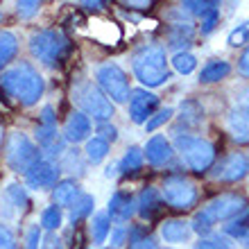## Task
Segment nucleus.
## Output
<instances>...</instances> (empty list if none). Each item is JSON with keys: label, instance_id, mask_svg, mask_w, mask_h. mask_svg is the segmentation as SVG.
Instances as JSON below:
<instances>
[{"label": "nucleus", "instance_id": "obj_1", "mask_svg": "<svg viewBox=\"0 0 249 249\" xmlns=\"http://www.w3.org/2000/svg\"><path fill=\"white\" fill-rule=\"evenodd\" d=\"M46 82L30 61H18L0 75V91L20 107H34L43 95Z\"/></svg>", "mask_w": 249, "mask_h": 249}, {"label": "nucleus", "instance_id": "obj_2", "mask_svg": "<svg viewBox=\"0 0 249 249\" xmlns=\"http://www.w3.org/2000/svg\"><path fill=\"white\" fill-rule=\"evenodd\" d=\"M131 71L136 79L147 89H157L170 79L168 57L161 43H143L131 54Z\"/></svg>", "mask_w": 249, "mask_h": 249}, {"label": "nucleus", "instance_id": "obj_3", "mask_svg": "<svg viewBox=\"0 0 249 249\" xmlns=\"http://www.w3.org/2000/svg\"><path fill=\"white\" fill-rule=\"evenodd\" d=\"M247 204V197L238 195V193H222V195L213 197L202 211H197L193 222H190V229L199 233V236H206L213 231L217 222H229L231 217H236L240 211H245Z\"/></svg>", "mask_w": 249, "mask_h": 249}, {"label": "nucleus", "instance_id": "obj_4", "mask_svg": "<svg viewBox=\"0 0 249 249\" xmlns=\"http://www.w3.org/2000/svg\"><path fill=\"white\" fill-rule=\"evenodd\" d=\"M30 53L39 64L57 68L71 53V41L61 30H36L30 34Z\"/></svg>", "mask_w": 249, "mask_h": 249}, {"label": "nucleus", "instance_id": "obj_5", "mask_svg": "<svg viewBox=\"0 0 249 249\" xmlns=\"http://www.w3.org/2000/svg\"><path fill=\"white\" fill-rule=\"evenodd\" d=\"M72 102L79 107V113H84L89 120H95V123H109L113 116V105L107 100V95L98 89L95 82L91 79H77L72 84L71 91Z\"/></svg>", "mask_w": 249, "mask_h": 249}, {"label": "nucleus", "instance_id": "obj_6", "mask_svg": "<svg viewBox=\"0 0 249 249\" xmlns=\"http://www.w3.org/2000/svg\"><path fill=\"white\" fill-rule=\"evenodd\" d=\"M175 150L181 154L184 163L197 175L209 172L215 163V145L206 138L193 136V134H179L175 138Z\"/></svg>", "mask_w": 249, "mask_h": 249}, {"label": "nucleus", "instance_id": "obj_7", "mask_svg": "<svg viewBox=\"0 0 249 249\" xmlns=\"http://www.w3.org/2000/svg\"><path fill=\"white\" fill-rule=\"evenodd\" d=\"M39 159H41L39 147L27 134H23V131H12L9 134L5 145V161L9 170L25 175Z\"/></svg>", "mask_w": 249, "mask_h": 249}, {"label": "nucleus", "instance_id": "obj_8", "mask_svg": "<svg viewBox=\"0 0 249 249\" xmlns=\"http://www.w3.org/2000/svg\"><path fill=\"white\" fill-rule=\"evenodd\" d=\"M95 79H98V89L107 95V100L111 105H123L131 95V86L127 79V72L113 61H107L95 71Z\"/></svg>", "mask_w": 249, "mask_h": 249}, {"label": "nucleus", "instance_id": "obj_9", "mask_svg": "<svg viewBox=\"0 0 249 249\" xmlns=\"http://www.w3.org/2000/svg\"><path fill=\"white\" fill-rule=\"evenodd\" d=\"M159 193L163 197V204H168L175 211H190L197 204V197H199L197 186L188 177H184V175L168 177Z\"/></svg>", "mask_w": 249, "mask_h": 249}, {"label": "nucleus", "instance_id": "obj_10", "mask_svg": "<svg viewBox=\"0 0 249 249\" xmlns=\"http://www.w3.org/2000/svg\"><path fill=\"white\" fill-rule=\"evenodd\" d=\"M249 175V157L243 152H231L211 168V179L220 184H236Z\"/></svg>", "mask_w": 249, "mask_h": 249}, {"label": "nucleus", "instance_id": "obj_11", "mask_svg": "<svg viewBox=\"0 0 249 249\" xmlns=\"http://www.w3.org/2000/svg\"><path fill=\"white\" fill-rule=\"evenodd\" d=\"M59 175H61L59 163L48 161V159H39V161L25 172V184L34 190L54 188L57 181H59Z\"/></svg>", "mask_w": 249, "mask_h": 249}, {"label": "nucleus", "instance_id": "obj_12", "mask_svg": "<svg viewBox=\"0 0 249 249\" xmlns=\"http://www.w3.org/2000/svg\"><path fill=\"white\" fill-rule=\"evenodd\" d=\"M159 109V95L150 93L147 89H136L129 95V118L131 123L145 124L157 113Z\"/></svg>", "mask_w": 249, "mask_h": 249}, {"label": "nucleus", "instance_id": "obj_13", "mask_svg": "<svg viewBox=\"0 0 249 249\" xmlns=\"http://www.w3.org/2000/svg\"><path fill=\"white\" fill-rule=\"evenodd\" d=\"M227 131L238 145H249V107H233L227 113Z\"/></svg>", "mask_w": 249, "mask_h": 249}, {"label": "nucleus", "instance_id": "obj_14", "mask_svg": "<svg viewBox=\"0 0 249 249\" xmlns=\"http://www.w3.org/2000/svg\"><path fill=\"white\" fill-rule=\"evenodd\" d=\"M143 157L147 159V163L159 168V165H165L172 157H175V147H172V143L163 136V134H157V136H152L150 141L145 143Z\"/></svg>", "mask_w": 249, "mask_h": 249}, {"label": "nucleus", "instance_id": "obj_15", "mask_svg": "<svg viewBox=\"0 0 249 249\" xmlns=\"http://www.w3.org/2000/svg\"><path fill=\"white\" fill-rule=\"evenodd\" d=\"M91 131H93V124L91 120L86 118L84 113H79V111H72L71 116H68V120H66L64 124V141L66 143H82V141H89V136H91Z\"/></svg>", "mask_w": 249, "mask_h": 249}, {"label": "nucleus", "instance_id": "obj_16", "mask_svg": "<svg viewBox=\"0 0 249 249\" xmlns=\"http://www.w3.org/2000/svg\"><path fill=\"white\" fill-rule=\"evenodd\" d=\"M163 206H165L163 197H161V193H159L154 186H147L136 199V213L143 217V220H147V222L161 215Z\"/></svg>", "mask_w": 249, "mask_h": 249}, {"label": "nucleus", "instance_id": "obj_17", "mask_svg": "<svg viewBox=\"0 0 249 249\" xmlns=\"http://www.w3.org/2000/svg\"><path fill=\"white\" fill-rule=\"evenodd\" d=\"M136 213V199L131 193L127 190H116L109 199V209H107V215L111 220H118V222H127L131 215Z\"/></svg>", "mask_w": 249, "mask_h": 249}, {"label": "nucleus", "instance_id": "obj_18", "mask_svg": "<svg viewBox=\"0 0 249 249\" xmlns=\"http://www.w3.org/2000/svg\"><path fill=\"white\" fill-rule=\"evenodd\" d=\"M190 222L186 220H179V217H172V220H165L161 224V238H163L168 245H181L190 240Z\"/></svg>", "mask_w": 249, "mask_h": 249}, {"label": "nucleus", "instance_id": "obj_19", "mask_svg": "<svg viewBox=\"0 0 249 249\" xmlns=\"http://www.w3.org/2000/svg\"><path fill=\"white\" fill-rule=\"evenodd\" d=\"M2 204H5L9 213H25L30 209V197H27V190L25 186L20 184H9L2 193Z\"/></svg>", "mask_w": 249, "mask_h": 249}, {"label": "nucleus", "instance_id": "obj_20", "mask_svg": "<svg viewBox=\"0 0 249 249\" xmlns=\"http://www.w3.org/2000/svg\"><path fill=\"white\" fill-rule=\"evenodd\" d=\"M79 193H82V190H79V184L75 179H61V181H57V186L53 188L54 206L68 209V206L75 202V197H77Z\"/></svg>", "mask_w": 249, "mask_h": 249}, {"label": "nucleus", "instance_id": "obj_21", "mask_svg": "<svg viewBox=\"0 0 249 249\" xmlns=\"http://www.w3.org/2000/svg\"><path fill=\"white\" fill-rule=\"evenodd\" d=\"M68 222L71 224H77L79 220H84V217H89L95 211V197L89 195V193H79L77 197H75V202L68 206Z\"/></svg>", "mask_w": 249, "mask_h": 249}, {"label": "nucleus", "instance_id": "obj_22", "mask_svg": "<svg viewBox=\"0 0 249 249\" xmlns=\"http://www.w3.org/2000/svg\"><path fill=\"white\" fill-rule=\"evenodd\" d=\"M231 72V64L224 59H211L204 64L202 72H199V82L202 84H215V82H222L227 75Z\"/></svg>", "mask_w": 249, "mask_h": 249}, {"label": "nucleus", "instance_id": "obj_23", "mask_svg": "<svg viewBox=\"0 0 249 249\" xmlns=\"http://www.w3.org/2000/svg\"><path fill=\"white\" fill-rule=\"evenodd\" d=\"M89 233H91L93 245H102L109 240V233H111V217L107 215V211H100L91 217L89 222Z\"/></svg>", "mask_w": 249, "mask_h": 249}, {"label": "nucleus", "instance_id": "obj_24", "mask_svg": "<svg viewBox=\"0 0 249 249\" xmlns=\"http://www.w3.org/2000/svg\"><path fill=\"white\" fill-rule=\"evenodd\" d=\"M143 163H145L143 150H141V147H136V145H131V147H127L124 157L120 159L116 165H118L120 175H136V172H141Z\"/></svg>", "mask_w": 249, "mask_h": 249}, {"label": "nucleus", "instance_id": "obj_25", "mask_svg": "<svg viewBox=\"0 0 249 249\" xmlns=\"http://www.w3.org/2000/svg\"><path fill=\"white\" fill-rule=\"evenodd\" d=\"M190 41H193V25L190 23H184V20H179V23H172L170 25V32H168V46L170 48H179V46H190Z\"/></svg>", "mask_w": 249, "mask_h": 249}, {"label": "nucleus", "instance_id": "obj_26", "mask_svg": "<svg viewBox=\"0 0 249 249\" xmlns=\"http://www.w3.org/2000/svg\"><path fill=\"white\" fill-rule=\"evenodd\" d=\"M16 53H18V39H16V34L7 32V30L0 32V71L12 64Z\"/></svg>", "mask_w": 249, "mask_h": 249}, {"label": "nucleus", "instance_id": "obj_27", "mask_svg": "<svg viewBox=\"0 0 249 249\" xmlns=\"http://www.w3.org/2000/svg\"><path fill=\"white\" fill-rule=\"evenodd\" d=\"M84 154H86V161L93 165L102 163L107 159V154H109V143L107 141H102L100 136H93L86 141V147H84Z\"/></svg>", "mask_w": 249, "mask_h": 249}, {"label": "nucleus", "instance_id": "obj_28", "mask_svg": "<svg viewBox=\"0 0 249 249\" xmlns=\"http://www.w3.org/2000/svg\"><path fill=\"white\" fill-rule=\"evenodd\" d=\"M247 231H249V206L245 211H240L236 217H231L229 224H224V233L236 238V240H243Z\"/></svg>", "mask_w": 249, "mask_h": 249}, {"label": "nucleus", "instance_id": "obj_29", "mask_svg": "<svg viewBox=\"0 0 249 249\" xmlns=\"http://www.w3.org/2000/svg\"><path fill=\"white\" fill-rule=\"evenodd\" d=\"M61 222H64V213H61L59 206H48V209L41 211V229L50 231V233H54V231L61 227Z\"/></svg>", "mask_w": 249, "mask_h": 249}, {"label": "nucleus", "instance_id": "obj_30", "mask_svg": "<svg viewBox=\"0 0 249 249\" xmlns=\"http://www.w3.org/2000/svg\"><path fill=\"white\" fill-rule=\"evenodd\" d=\"M170 64H172V68H175L177 72H181V75H190V72L197 68L195 54H190L188 50H177Z\"/></svg>", "mask_w": 249, "mask_h": 249}, {"label": "nucleus", "instance_id": "obj_31", "mask_svg": "<svg viewBox=\"0 0 249 249\" xmlns=\"http://www.w3.org/2000/svg\"><path fill=\"white\" fill-rule=\"evenodd\" d=\"M199 20H202V34H211L215 30L217 20H220V5H217V2H211L209 9L199 16Z\"/></svg>", "mask_w": 249, "mask_h": 249}, {"label": "nucleus", "instance_id": "obj_32", "mask_svg": "<svg viewBox=\"0 0 249 249\" xmlns=\"http://www.w3.org/2000/svg\"><path fill=\"white\" fill-rule=\"evenodd\" d=\"M181 118H184L188 124L202 123V118H204L202 107L197 105L195 100H188V102H184V105H181Z\"/></svg>", "mask_w": 249, "mask_h": 249}, {"label": "nucleus", "instance_id": "obj_33", "mask_svg": "<svg viewBox=\"0 0 249 249\" xmlns=\"http://www.w3.org/2000/svg\"><path fill=\"white\" fill-rule=\"evenodd\" d=\"M175 116V109L172 107H165V109H159L154 116H152L147 123H145V131H154V129H159L161 124H165L168 120Z\"/></svg>", "mask_w": 249, "mask_h": 249}, {"label": "nucleus", "instance_id": "obj_34", "mask_svg": "<svg viewBox=\"0 0 249 249\" xmlns=\"http://www.w3.org/2000/svg\"><path fill=\"white\" fill-rule=\"evenodd\" d=\"M245 43H249V20L240 23V25L229 34V46L231 48H240V46H245Z\"/></svg>", "mask_w": 249, "mask_h": 249}, {"label": "nucleus", "instance_id": "obj_35", "mask_svg": "<svg viewBox=\"0 0 249 249\" xmlns=\"http://www.w3.org/2000/svg\"><path fill=\"white\" fill-rule=\"evenodd\" d=\"M0 249H18L16 233H14V229L5 222H0Z\"/></svg>", "mask_w": 249, "mask_h": 249}, {"label": "nucleus", "instance_id": "obj_36", "mask_svg": "<svg viewBox=\"0 0 249 249\" xmlns=\"http://www.w3.org/2000/svg\"><path fill=\"white\" fill-rule=\"evenodd\" d=\"M109 240H111V247L109 249H120L127 240H129V229L124 224H118V227H111V233H109Z\"/></svg>", "mask_w": 249, "mask_h": 249}, {"label": "nucleus", "instance_id": "obj_37", "mask_svg": "<svg viewBox=\"0 0 249 249\" xmlns=\"http://www.w3.org/2000/svg\"><path fill=\"white\" fill-rule=\"evenodd\" d=\"M41 12V2L36 0H25V2H16V14L20 18H32Z\"/></svg>", "mask_w": 249, "mask_h": 249}, {"label": "nucleus", "instance_id": "obj_38", "mask_svg": "<svg viewBox=\"0 0 249 249\" xmlns=\"http://www.w3.org/2000/svg\"><path fill=\"white\" fill-rule=\"evenodd\" d=\"M41 238H43V229H41L39 224H32L25 233V249H39Z\"/></svg>", "mask_w": 249, "mask_h": 249}, {"label": "nucleus", "instance_id": "obj_39", "mask_svg": "<svg viewBox=\"0 0 249 249\" xmlns=\"http://www.w3.org/2000/svg\"><path fill=\"white\" fill-rule=\"evenodd\" d=\"M195 249H231V243H227V238H202Z\"/></svg>", "mask_w": 249, "mask_h": 249}, {"label": "nucleus", "instance_id": "obj_40", "mask_svg": "<svg viewBox=\"0 0 249 249\" xmlns=\"http://www.w3.org/2000/svg\"><path fill=\"white\" fill-rule=\"evenodd\" d=\"M98 134L102 141H107V143H116V141H118V129H116L111 123H100Z\"/></svg>", "mask_w": 249, "mask_h": 249}, {"label": "nucleus", "instance_id": "obj_41", "mask_svg": "<svg viewBox=\"0 0 249 249\" xmlns=\"http://www.w3.org/2000/svg\"><path fill=\"white\" fill-rule=\"evenodd\" d=\"M129 249H159L157 240L152 236H143V238H136L129 243Z\"/></svg>", "mask_w": 249, "mask_h": 249}, {"label": "nucleus", "instance_id": "obj_42", "mask_svg": "<svg viewBox=\"0 0 249 249\" xmlns=\"http://www.w3.org/2000/svg\"><path fill=\"white\" fill-rule=\"evenodd\" d=\"M41 127H57V118H54V109L53 107H43L41 111V118H39Z\"/></svg>", "mask_w": 249, "mask_h": 249}, {"label": "nucleus", "instance_id": "obj_43", "mask_svg": "<svg viewBox=\"0 0 249 249\" xmlns=\"http://www.w3.org/2000/svg\"><path fill=\"white\" fill-rule=\"evenodd\" d=\"M238 72H240L243 77H249V48L240 54V59H238Z\"/></svg>", "mask_w": 249, "mask_h": 249}, {"label": "nucleus", "instance_id": "obj_44", "mask_svg": "<svg viewBox=\"0 0 249 249\" xmlns=\"http://www.w3.org/2000/svg\"><path fill=\"white\" fill-rule=\"evenodd\" d=\"M41 247H43V249H64V243H61L59 236L50 233V236L46 238V243H41Z\"/></svg>", "mask_w": 249, "mask_h": 249}, {"label": "nucleus", "instance_id": "obj_45", "mask_svg": "<svg viewBox=\"0 0 249 249\" xmlns=\"http://www.w3.org/2000/svg\"><path fill=\"white\" fill-rule=\"evenodd\" d=\"M82 7L91 9V12H102V9H105V2H84Z\"/></svg>", "mask_w": 249, "mask_h": 249}, {"label": "nucleus", "instance_id": "obj_46", "mask_svg": "<svg viewBox=\"0 0 249 249\" xmlns=\"http://www.w3.org/2000/svg\"><path fill=\"white\" fill-rule=\"evenodd\" d=\"M2 141H5V127L0 124V150H2Z\"/></svg>", "mask_w": 249, "mask_h": 249}, {"label": "nucleus", "instance_id": "obj_47", "mask_svg": "<svg viewBox=\"0 0 249 249\" xmlns=\"http://www.w3.org/2000/svg\"><path fill=\"white\" fill-rule=\"evenodd\" d=\"M243 102H245L243 107H249V89H247V91L243 93Z\"/></svg>", "mask_w": 249, "mask_h": 249}, {"label": "nucleus", "instance_id": "obj_48", "mask_svg": "<svg viewBox=\"0 0 249 249\" xmlns=\"http://www.w3.org/2000/svg\"><path fill=\"white\" fill-rule=\"evenodd\" d=\"M243 240H245V245H249V231H247V233H245V238H243Z\"/></svg>", "mask_w": 249, "mask_h": 249}, {"label": "nucleus", "instance_id": "obj_49", "mask_svg": "<svg viewBox=\"0 0 249 249\" xmlns=\"http://www.w3.org/2000/svg\"><path fill=\"white\" fill-rule=\"evenodd\" d=\"M0 18H2V12H0Z\"/></svg>", "mask_w": 249, "mask_h": 249}, {"label": "nucleus", "instance_id": "obj_50", "mask_svg": "<svg viewBox=\"0 0 249 249\" xmlns=\"http://www.w3.org/2000/svg\"><path fill=\"white\" fill-rule=\"evenodd\" d=\"M168 249H172V247H168Z\"/></svg>", "mask_w": 249, "mask_h": 249}]
</instances>
